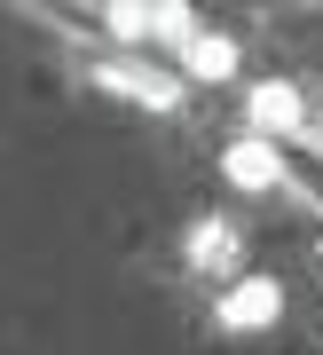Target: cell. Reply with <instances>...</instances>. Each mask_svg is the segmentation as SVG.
<instances>
[{"label":"cell","instance_id":"5","mask_svg":"<svg viewBox=\"0 0 323 355\" xmlns=\"http://www.w3.org/2000/svg\"><path fill=\"white\" fill-rule=\"evenodd\" d=\"M189 71H198V79H229L236 71V48H229V40H189Z\"/></svg>","mask_w":323,"mask_h":355},{"label":"cell","instance_id":"1","mask_svg":"<svg viewBox=\"0 0 323 355\" xmlns=\"http://www.w3.org/2000/svg\"><path fill=\"white\" fill-rule=\"evenodd\" d=\"M276 308H284V292H276L268 277H245L221 292V324L229 331H252V324H276Z\"/></svg>","mask_w":323,"mask_h":355},{"label":"cell","instance_id":"2","mask_svg":"<svg viewBox=\"0 0 323 355\" xmlns=\"http://www.w3.org/2000/svg\"><path fill=\"white\" fill-rule=\"evenodd\" d=\"M221 174L236 182V190H276V182H284V158H276L268 142H236V150L221 158Z\"/></svg>","mask_w":323,"mask_h":355},{"label":"cell","instance_id":"6","mask_svg":"<svg viewBox=\"0 0 323 355\" xmlns=\"http://www.w3.org/2000/svg\"><path fill=\"white\" fill-rule=\"evenodd\" d=\"M189 253H198V268H229V261H236V229H221V221H205L198 237H189Z\"/></svg>","mask_w":323,"mask_h":355},{"label":"cell","instance_id":"4","mask_svg":"<svg viewBox=\"0 0 323 355\" xmlns=\"http://www.w3.org/2000/svg\"><path fill=\"white\" fill-rule=\"evenodd\" d=\"M103 87H119V95H142V103H158V111L182 95L174 79H158V71H134V64H111V71H103Z\"/></svg>","mask_w":323,"mask_h":355},{"label":"cell","instance_id":"7","mask_svg":"<svg viewBox=\"0 0 323 355\" xmlns=\"http://www.w3.org/2000/svg\"><path fill=\"white\" fill-rule=\"evenodd\" d=\"M103 16H111L119 40H142V32H150V8H134V0H119V8H103Z\"/></svg>","mask_w":323,"mask_h":355},{"label":"cell","instance_id":"3","mask_svg":"<svg viewBox=\"0 0 323 355\" xmlns=\"http://www.w3.org/2000/svg\"><path fill=\"white\" fill-rule=\"evenodd\" d=\"M252 127H261V135H292V127H299V95L284 87V79L252 87Z\"/></svg>","mask_w":323,"mask_h":355}]
</instances>
